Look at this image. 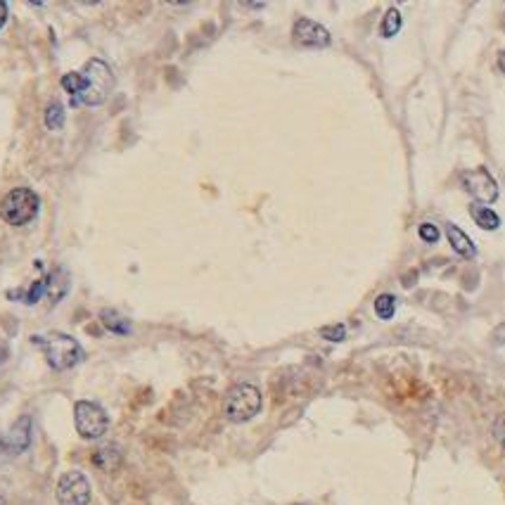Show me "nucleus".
<instances>
[{
    "instance_id": "412c9836",
    "label": "nucleus",
    "mask_w": 505,
    "mask_h": 505,
    "mask_svg": "<svg viewBox=\"0 0 505 505\" xmlns=\"http://www.w3.org/2000/svg\"><path fill=\"white\" fill-rule=\"evenodd\" d=\"M0 505H5V501H3V496H0Z\"/></svg>"
},
{
    "instance_id": "20e7f679",
    "label": "nucleus",
    "mask_w": 505,
    "mask_h": 505,
    "mask_svg": "<svg viewBox=\"0 0 505 505\" xmlns=\"http://www.w3.org/2000/svg\"><path fill=\"white\" fill-rule=\"evenodd\" d=\"M261 410V392L254 385H235L226 394L223 415L230 423H247Z\"/></svg>"
},
{
    "instance_id": "dca6fc26",
    "label": "nucleus",
    "mask_w": 505,
    "mask_h": 505,
    "mask_svg": "<svg viewBox=\"0 0 505 505\" xmlns=\"http://www.w3.org/2000/svg\"><path fill=\"white\" fill-rule=\"evenodd\" d=\"M46 126L50 131H59L64 126V107L59 102H50L46 109Z\"/></svg>"
},
{
    "instance_id": "f3484780",
    "label": "nucleus",
    "mask_w": 505,
    "mask_h": 505,
    "mask_svg": "<svg viewBox=\"0 0 505 505\" xmlns=\"http://www.w3.org/2000/svg\"><path fill=\"white\" fill-rule=\"evenodd\" d=\"M418 235H420V240H423V242H430V245H434V242H439L441 232H439V228H437L434 223H427V221H425V223L418 226Z\"/></svg>"
},
{
    "instance_id": "a211bd4d",
    "label": "nucleus",
    "mask_w": 505,
    "mask_h": 505,
    "mask_svg": "<svg viewBox=\"0 0 505 505\" xmlns=\"http://www.w3.org/2000/svg\"><path fill=\"white\" fill-rule=\"evenodd\" d=\"M320 335L325 337V340H330V342H342L344 337H347V327H344L342 323H337V325H327L320 330Z\"/></svg>"
},
{
    "instance_id": "0eeeda50",
    "label": "nucleus",
    "mask_w": 505,
    "mask_h": 505,
    "mask_svg": "<svg viewBox=\"0 0 505 505\" xmlns=\"http://www.w3.org/2000/svg\"><path fill=\"white\" fill-rule=\"evenodd\" d=\"M463 187L468 190V195H472L477 204H484V207L498 199V183L486 169L468 171L463 176Z\"/></svg>"
},
{
    "instance_id": "6e6552de",
    "label": "nucleus",
    "mask_w": 505,
    "mask_h": 505,
    "mask_svg": "<svg viewBox=\"0 0 505 505\" xmlns=\"http://www.w3.org/2000/svg\"><path fill=\"white\" fill-rule=\"evenodd\" d=\"M292 36H294V43L302 48H327L332 43L330 31H327L325 26H320L318 21L306 19V17L297 19V24H294V29H292Z\"/></svg>"
},
{
    "instance_id": "f257e3e1",
    "label": "nucleus",
    "mask_w": 505,
    "mask_h": 505,
    "mask_svg": "<svg viewBox=\"0 0 505 505\" xmlns=\"http://www.w3.org/2000/svg\"><path fill=\"white\" fill-rule=\"evenodd\" d=\"M114 88L112 66L104 59H88L86 66L79 71V93L71 100L74 104H88V107H100L107 102L109 93Z\"/></svg>"
},
{
    "instance_id": "39448f33",
    "label": "nucleus",
    "mask_w": 505,
    "mask_h": 505,
    "mask_svg": "<svg viewBox=\"0 0 505 505\" xmlns=\"http://www.w3.org/2000/svg\"><path fill=\"white\" fill-rule=\"evenodd\" d=\"M74 425L83 439H100L107 432L109 418L104 413V408H100L98 403L79 401L74 406Z\"/></svg>"
},
{
    "instance_id": "4468645a",
    "label": "nucleus",
    "mask_w": 505,
    "mask_h": 505,
    "mask_svg": "<svg viewBox=\"0 0 505 505\" xmlns=\"http://www.w3.org/2000/svg\"><path fill=\"white\" fill-rule=\"evenodd\" d=\"M380 31H382V36H385V38H392V36H396V33L401 31V12H398L396 8L387 10L385 19H382Z\"/></svg>"
},
{
    "instance_id": "9b49d317",
    "label": "nucleus",
    "mask_w": 505,
    "mask_h": 505,
    "mask_svg": "<svg viewBox=\"0 0 505 505\" xmlns=\"http://www.w3.org/2000/svg\"><path fill=\"white\" fill-rule=\"evenodd\" d=\"M470 214H472L475 223L479 226V228H484V230H496L498 226H501V219H498V214L491 212V209L484 207V204H472Z\"/></svg>"
},
{
    "instance_id": "9d476101",
    "label": "nucleus",
    "mask_w": 505,
    "mask_h": 505,
    "mask_svg": "<svg viewBox=\"0 0 505 505\" xmlns=\"http://www.w3.org/2000/svg\"><path fill=\"white\" fill-rule=\"evenodd\" d=\"M446 237H448V242H451L453 252L460 254V257H465V259H472L475 254H477L475 242L470 240V235H468V232H465V230H460L456 223H448V226H446Z\"/></svg>"
},
{
    "instance_id": "f8f14e48",
    "label": "nucleus",
    "mask_w": 505,
    "mask_h": 505,
    "mask_svg": "<svg viewBox=\"0 0 505 505\" xmlns=\"http://www.w3.org/2000/svg\"><path fill=\"white\" fill-rule=\"evenodd\" d=\"M93 460H95V465H98V468H102L104 472H112V470L119 468L121 456H119V451H116L114 446H102L95 453V456H93Z\"/></svg>"
},
{
    "instance_id": "aec40b11",
    "label": "nucleus",
    "mask_w": 505,
    "mask_h": 505,
    "mask_svg": "<svg viewBox=\"0 0 505 505\" xmlns=\"http://www.w3.org/2000/svg\"><path fill=\"white\" fill-rule=\"evenodd\" d=\"M498 66H501V69L505 71V50H503L501 55H498Z\"/></svg>"
},
{
    "instance_id": "1a4fd4ad",
    "label": "nucleus",
    "mask_w": 505,
    "mask_h": 505,
    "mask_svg": "<svg viewBox=\"0 0 505 505\" xmlns=\"http://www.w3.org/2000/svg\"><path fill=\"white\" fill-rule=\"evenodd\" d=\"M29 441H31V418L29 415H24V418H19L17 423L12 425V430L5 434V448H8V453H12V456H17V453H21V451H26L29 448Z\"/></svg>"
},
{
    "instance_id": "f03ea898",
    "label": "nucleus",
    "mask_w": 505,
    "mask_h": 505,
    "mask_svg": "<svg viewBox=\"0 0 505 505\" xmlns=\"http://www.w3.org/2000/svg\"><path fill=\"white\" fill-rule=\"evenodd\" d=\"M33 342L41 344L48 365L55 370L74 368V365L83 358L81 344L76 342L74 337L62 335V332H53V335H48V337H33Z\"/></svg>"
},
{
    "instance_id": "6ab92c4d",
    "label": "nucleus",
    "mask_w": 505,
    "mask_h": 505,
    "mask_svg": "<svg viewBox=\"0 0 505 505\" xmlns=\"http://www.w3.org/2000/svg\"><path fill=\"white\" fill-rule=\"evenodd\" d=\"M5 21H8V5L0 0V29L5 26Z\"/></svg>"
},
{
    "instance_id": "7ed1b4c3",
    "label": "nucleus",
    "mask_w": 505,
    "mask_h": 505,
    "mask_svg": "<svg viewBox=\"0 0 505 505\" xmlns=\"http://www.w3.org/2000/svg\"><path fill=\"white\" fill-rule=\"evenodd\" d=\"M38 207H41V199L31 187H15L0 202V219L8 226H26L36 219Z\"/></svg>"
},
{
    "instance_id": "ddd939ff",
    "label": "nucleus",
    "mask_w": 505,
    "mask_h": 505,
    "mask_svg": "<svg viewBox=\"0 0 505 505\" xmlns=\"http://www.w3.org/2000/svg\"><path fill=\"white\" fill-rule=\"evenodd\" d=\"M102 323L107 330L116 332V335H129L131 332V323L124 318V315L114 313V311H102Z\"/></svg>"
},
{
    "instance_id": "423d86ee",
    "label": "nucleus",
    "mask_w": 505,
    "mask_h": 505,
    "mask_svg": "<svg viewBox=\"0 0 505 505\" xmlns=\"http://www.w3.org/2000/svg\"><path fill=\"white\" fill-rule=\"evenodd\" d=\"M55 496L59 505H88L91 503V481L79 470H69L59 477Z\"/></svg>"
},
{
    "instance_id": "2eb2a0df",
    "label": "nucleus",
    "mask_w": 505,
    "mask_h": 505,
    "mask_svg": "<svg viewBox=\"0 0 505 505\" xmlns=\"http://www.w3.org/2000/svg\"><path fill=\"white\" fill-rule=\"evenodd\" d=\"M375 313H377V318H382V320H392L394 313H396V299H394L392 294H380V297L375 299Z\"/></svg>"
}]
</instances>
